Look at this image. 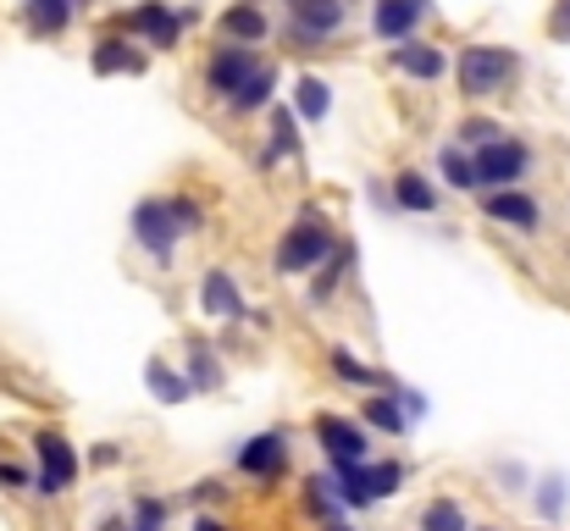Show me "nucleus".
<instances>
[{"mask_svg":"<svg viewBox=\"0 0 570 531\" xmlns=\"http://www.w3.org/2000/svg\"><path fill=\"white\" fill-rule=\"evenodd\" d=\"M283 11H288V28L283 33L299 50H322L350 22V0H283Z\"/></svg>","mask_w":570,"mask_h":531,"instance_id":"4","label":"nucleus"},{"mask_svg":"<svg viewBox=\"0 0 570 531\" xmlns=\"http://www.w3.org/2000/svg\"><path fill=\"white\" fill-rule=\"evenodd\" d=\"M499 476H504V482H510V493H521V482H527V471H521V465H510V460H504V465H499Z\"/></svg>","mask_w":570,"mask_h":531,"instance_id":"38","label":"nucleus"},{"mask_svg":"<svg viewBox=\"0 0 570 531\" xmlns=\"http://www.w3.org/2000/svg\"><path fill=\"white\" fill-rule=\"evenodd\" d=\"M387 61L404 72V78H415V83H438L443 72H449V56L438 50V45H426V39H410V45H393L387 50Z\"/></svg>","mask_w":570,"mask_h":531,"instance_id":"16","label":"nucleus"},{"mask_svg":"<svg viewBox=\"0 0 570 531\" xmlns=\"http://www.w3.org/2000/svg\"><path fill=\"white\" fill-rule=\"evenodd\" d=\"M134 531H161L167 527V504L161 499H134V521H128Z\"/></svg>","mask_w":570,"mask_h":531,"instance_id":"33","label":"nucleus"},{"mask_svg":"<svg viewBox=\"0 0 570 531\" xmlns=\"http://www.w3.org/2000/svg\"><path fill=\"white\" fill-rule=\"evenodd\" d=\"M476 531H493V527H476Z\"/></svg>","mask_w":570,"mask_h":531,"instance_id":"44","label":"nucleus"},{"mask_svg":"<svg viewBox=\"0 0 570 531\" xmlns=\"http://www.w3.org/2000/svg\"><path fill=\"white\" fill-rule=\"evenodd\" d=\"M72 6H78V11H83V6H95V0H72Z\"/></svg>","mask_w":570,"mask_h":531,"instance_id":"43","label":"nucleus"},{"mask_svg":"<svg viewBox=\"0 0 570 531\" xmlns=\"http://www.w3.org/2000/svg\"><path fill=\"white\" fill-rule=\"evenodd\" d=\"M515 72H521V56H515L510 45H465V50L454 56L460 95H471V100H488V95L510 89Z\"/></svg>","mask_w":570,"mask_h":531,"instance_id":"2","label":"nucleus"},{"mask_svg":"<svg viewBox=\"0 0 570 531\" xmlns=\"http://www.w3.org/2000/svg\"><path fill=\"white\" fill-rule=\"evenodd\" d=\"M527 173H532V145H527V139H499V145L476 150V183H482L488 194L521 188Z\"/></svg>","mask_w":570,"mask_h":531,"instance_id":"9","label":"nucleus"},{"mask_svg":"<svg viewBox=\"0 0 570 531\" xmlns=\"http://www.w3.org/2000/svg\"><path fill=\"white\" fill-rule=\"evenodd\" d=\"M350 272H355V244L344 238V244H338V255H333V260H327V266H322V272L311 277V305H327V299L338 294V283H344Z\"/></svg>","mask_w":570,"mask_h":531,"instance_id":"26","label":"nucleus"},{"mask_svg":"<svg viewBox=\"0 0 570 531\" xmlns=\"http://www.w3.org/2000/svg\"><path fill=\"white\" fill-rule=\"evenodd\" d=\"M327 365H333L338 382H350V387H361V393H399V382H393L387 371L366 365V360H355L350 350H327Z\"/></svg>","mask_w":570,"mask_h":531,"instance_id":"19","label":"nucleus"},{"mask_svg":"<svg viewBox=\"0 0 570 531\" xmlns=\"http://www.w3.org/2000/svg\"><path fill=\"white\" fill-rule=\"evenodd\" d=\"M454 139L460 145H471V150H488V145H499V139H510L499 122H488V117H465L460 128H454Z\"/></svg>","mask_w":570,"mask_h":531,"instance_id":"32","label":"nucleus"},{"mask_svg":"<svg viewBox=\"0 0 570 531\" xmlns=\"http://www.w3.org/2000/svg\"><path fill=\"white\" fill-rule=\"evenodd\" d=\"M145 382H150V393H156L161 404H184V399H194L189 376H184V371H173L161 354H150V360H145Z\"/></svg>","mask_w":570,"mask_h":531,"instance_id":"24","label":"nucleus"},{"mask_svg":"<svg viewBox=\"0 0 570 531\" xmlns=\"http://www.w3.org/2000/svg\"><path fill=\"white\" fill-rule=\"evenodd\" d=\"M393 210H415V216H432L438 210V183L415 167L393 173Z\"/></svg>","mask_w":570,"mask_h":531,"instance_id":"20","label":"nucleus"},{"mask_svg":"<svg viewBox=\"0 0 570 531\" xmlns=\"http://www.w3.org/2000/svg\"><path fill=\"white\" fill-rule=\"evenodd\" d=\"M399 488H404V465H399V460H372V465H366V493H372V504L393 499Z\"/></svg>","mask_w":570,"mask_h":531,"instance_id":"29","label":"nucleus"},{"mask_svg":"<svg viewBox=\"0 0 570 531\" xmlns=\"http://www.w3.org/2000/svg\"><path fill=\"white\" fill-rule=\"evenodd\" d=\"M117 460H122V449H117V443H95V454H89V465H95V471H111Z\"/></svg>","mask_w":570,"mask_h":531,"instance_id":"37","label":"nucleus"},{"mask_svg":"<svg viewBox=\"0 0 570 531\" xmlns=\"http://www.w3.org/2000/svg\"><path fill=\"white\" fill-rule=\"evenodd\" d=\"M189 531H233V527H227V521H216V515H194Z\"/></svg>","mask_w":570,"mask_h":531,"instance_id":"39","label":"nucleus"},{"mask_svg":"<svg viewBox=\"0 0 570 531\" xmlns=\"http://www.w3.org/2000/svg\"><path fill=\"white\" fill-rule=\"evenodd\" d=\"M421 531H471V527H465V510L454 499H432L421 510Z\"/></svg>","mask_w":570,"mask_h":531,"instance_id":"30","label":"nucleus"},{"mask_svg":"<svg viewBox=\"0 0 570 531\" xmlns=\"http://www.w3.org/2000/svg\"><path fill=\"white\" fill-rule=\"evenodd\" d=\"M216 28H222V45H261L266 33H272V17L261 11V6H249V0H233L222 17H216Z\"/></svg>","mask_w":570,"mask_h":531,"instance_id":"15","label":"nucleus"},{"mask_svg":"<svg viewBox=\"0 0 570 531\" xmlns=\"http://www.w3.org/2000/svg\"><path fill=\"white\" fill-rule=\"evenodd\" d=\"M311 432H316L322 454L333 460V471H350V465H372V443H366L361 421H350V415H333V410H322V415L311 421Z\"/></svg>","mask_w":570,"mask_h":531,"instance_id":"7","label":"nucleus"},{"mask_svg":"<svg viewBox=\"0 0 570 531\" xmlns=\"http://www.w3.org/2000/svg\"><path fill=\"white\" fill-rule=\"evenodd\" d=\"M199 311H205L210 322H244V316H249L244 288H238V277H233L227 266H210V272L199 277Z\"/></svg>","mask_w":570,"mask_h":531,"instance_id":"12","label":"nucleus"},{"mask_svg":"<svg viewBox=\"0 0 570 531\" xmlns=\"http://www.w3.org/2000/svg\"><path fill=\"white\" fill-rule=\"evenodd\" d=\"M17 17H22V28H28L33 39H61V33L72 28L78 6H72V0H22Z\"/></svg>","mask_w":570,"mask_h":531,"instance_id":"18","label":"nucleus"},{"mask_svg":"<svg viewBox=\"0 0 570 531\" xmlns=\"http://www.w3.org/2000/svg\"><path fill=\"white\" fill-rule=\"evenodd\" d=\"M305 510L327 527V521H344L338 510H344V499H338V488H333V476H311L305 482Z\"/></svg>","mask_w":570,"mask_h":531,"instance_id":"28","label":"nucleus"},{"mask_svg":"<svg viewBox=\"0 0 570 531\" xmlns=\"http://www.w3.org/2000/svg\"><path fill=\"white\" fill-rule=\"evenodd\" d=\"M294 111H299V122H327L333 117V83L316 78V72H305L294 83Z\"/></svg>","mask_w":570,"mask_h":531,"instance_id":"22","label":"nucleus"},{"mask_svg":"<svg viewBox=\"0 0 570 531\" xmlns=\"http://www.w3.org/2000/svg\"><path fill=\"white\" fill-rule=\"evenodd\" d=\"M33 454H39V476H33V493L39 499H61V493L78 488V454H72V443L56 426H45L33 437Z\"/></svg>","mask_w":570,"mask_h":531,"instance_id":"6","label":"nucleus"},{"mask_svg":"<svg viewBox=\"0 0 570 531\" xmlns=\"http://www.w3.org/2000/svg\"><path fill=\"white\" fill-rule=\"evenodd\" d=\"M261 67H266L261 50H249V45H216L210 61H205V89H210V100L227 106V100H233Z\"/></svg>","mask_w":570,"mask_h":531,"instance_id":"8","label":"nucleus"},{"mask_svg":"<svg viewBox=\"0 0 570 531\" xmlns=\"http://www.w3.org/2000/svg\"><path fill=\"white\" fill-rule=\"evenodd\" d=\"M361 415H366V426H377L387 437H404V432H410V415H404L399 393H372V399H361Z\"/></svg>","mask_w":570,"mask_h":531,"instance_id":"25","label":"nucleus"},{"mask_svg":"<svg viewBox=\"0 0 570 531\" xmlns=\"http://www.w3.org/2000/svg\"><path fill=\"white\" fill-rule=\"evenodd\" d=\"M399 404H404V415H410V421H426V393H415V387H399Z\"/></svg>","mask_w":570,"mask_h":531,"instance_id":"36","label":"nucleus"},{"mask_svg":"<svg viewBox=\"0 0 570 531\" xmlns=\"http://www.w3.org/2000/svg\"><path fill=\"white\" fill-rule=\"evenodd\" d=\"M482 210H488V222H504V227H515V233H538V227H543V205H538L527 188H499V194L482 199Z\"/></svg>","mask_w":570,"mask_h":531,"instance_id":"13","label":"nucleus"},{"mask_svg":"<svg viewBox=\"0 0 570 531\" xmlns=\"http://www.w3.org/2000/svg\"><path fill=\"white\" fill-rule=\"evenodd\" d=\"M322 531H355V527H350V521H327Z\"/></svg>","mask_w":570,"mask_h":531,"instance_id":"42","label":"nucleus"},{"mask_svg":"<svg viewBox=\"0 0 570 531\" xmlns=\"http://www.w3.org/2000/svg\"><path fill=\"white\" fill-rule=\"evenodd\" d=\"M566 504H570V482L566 476H543V482H538V515H543V521H560Z\"/></svg>","mask_w":570,"mask_h":531,"instance_id":"31","label":"nucleus"},{"mask_svg":"<svg viewBox=\"0 0 570 531\" xmlns=\"http://www.w3.org/2000/svg\"><path fill=\"white\" fill-rule=\"evenodd\" d=\"M438 177H443L449 188H465V194L482 188V183H476V156H465L460 145H443V150H438Z\"/></svg>","mask_w":570,"mask_h":531,"instance_id":"27","label":"nucleus"},{"mask_svg":"<svg viewBox=\"0 0 570 531\" xmlns=\"http://www.w3.org/2000/svg\"><path fill=\"white\" fill-rule=\"evenodd\" d=\"M338 233H333V222H327V210H316V205H305L294 222H288V233L277 238V277H305V272H322L333 255H338Z\"/></svg>","mask_w":570,"mask_h":531,"instance_id":"1","label":"nucleus"},{"mask_svg":"<svg viewBox=\"0 0 570 531\" xmlns=\"http://www.w3.org/2000/svg\"><path fill=\"white\" fill-rule=\"evenodd\" d=\"M100 531H128V527H122V521H117V515H111V521H100Z\"/></svg>","mask_w":570,"mask_h":531,"instance_id":"41","label":"nucleus"},{"mask_svg":"<svg viewBox=\"0 0 570 531\" xmlns=\"http://www.w3.org/2000/svg\"><path fill=\"white\" fill-rule=\"evenodd\" d=\"M134 238L156 255V266H173L178 238H184V222H178V210H173V194H167V199H139V205H134Z\"/></svg>","mask_w":570,"mask_h":531,"instance_id":"5","label":"nucleus"},{"mask_svg":"<svg viewBox=\"0 0 570 531\" xmlns=\"http://www.w3.org/2000/svg\"><path fill=\"white\" fill-rule=\"evenodd\" d=\"M89 67L100 72V78H111V72H150V56L128 39V33H106V39H95V50H89Z\"/></svg>","mask_w":570,"mask_h":531,"instance_id":"14","label":"nucleus"},{"mask_svg":"<svg viewBox=\"0 0 570 531\" xmlns=\"http://www.w3.org/2000/svg\"><path fill=\"white\" fill-rule=\"evenodd\" d=\"M128 531H134V527H128Z\"/></svg>","mask_w":570,"mask_h":531,"instance_id":"46","label":"nucleus"},{"mask_svg":"<svg viewBox=\"0 0 570 531\" xmlns=\"http://www.w3.org/2000/svg\"><path fill=\"white\" fill-rule=\"evenodd\" d=\"M210 499H222V488H216V482H199V488H194V504H210Z\"/></svg>","mask_w":570,"mask_h":531,"instance_id":"40","label":"nucleus"},{"mask_svg":"<svg viewBox=\"0 0 570 531\" xmlns=\"http://www.w3.org/2000/svg\"><path fill=\"white\" fill-rule=\"evenodd\" d=\"M426 17H432V0H372V33L387 45H410Z\"/></svg>","mask_w":570,"mask_h":531,"instance_id":"11","label":"nucleus"},{"mask_svg":"<svg viewBox=\"0 0 570 531\" xmlns=\"http://www.w3.org/2000/svg\"><path fill=\"white\" fill-rule=\"evenodd\" d=\"M33 476H39V471H22L17 460H0V488H6V493H22V488H33Z\"/></svg>","mask_w":570,"mask_h":531,"instance_id":"34","label":"nucleus"},{"mask_svg":"<svg viewBox=\"0 0 570 531\" xmlns=\"http://www.w3.org/2000/svg\"><path fill=\"white\" fill-rule=\"evenodd\" d=\"M549 33L570 45V0H554V11H549Z\"/></svg>","mask_w":570,"mask_h":531,"instance_id":"35","label":"nucleus"},{"mask_svg":"<svg viewBox=\"0 0 570 531\" xmlns=\"http://www.w3.org/2000/svg\"><path fill=\"white\" fill-rule=\"evenodd\" d=\"M272 106H277V67L266 61V67L227 100V111H233V117H249V111H272Z\"/></svg>","mask_w":570,"mask_h":531,"instance_id":"21","label":"nucleus"},{"mask_svg":"<svg viewBox=\"0 0 570 531\" xmlns=\"http://www.w3.org/2000/svg\"><path fill=\"white\" fill-rule=\"evenodd\" d=\"M249 6H261V0H249Z\"/></svg>","mask_w":570,"mask_h":531,"instance_id":"45","label":"nucleus"},{"mask_svg":"<svg viewBox=\"0 0 570 531\" xmlns=\"http://www.w3.org/2000/svg\"><path fill=\"white\" fill-rule=\"evenodd\" d=\"M184 376H189L194 393H216V387L227 382L222 360H216V350H210L205 338H189V365H184Z\"/></svg>","mask_w":570,"mask_h":531,"instance_id":"23","label":"nucleus"},{"mask_svg":"<svg viewBox=\"0 0 570 531\" xmlns=\"http://www.w3.org/2000/svg\"><path fill=\"white\" fill-rule=\"evenodd\" d=\"M194 22H199L194 6H167V0H139L134 11H122V33H139L156 50H178L184 28H194Z\"/></svg>","mask_w":570,"mask_h":531,"instance_id":"3","label":"nucleus"},{"mask_svg":"<svg viewBox=\"0 0 570 531\" xmlns=\"http://www.w3.org/2000/svg\"><path fill=\"white\" fill-rule=\"evenodd\" d=\"M233 465H238L244 476H255V482H277V476L288 471V432L277 426V432L249 437V443L233 454Z\"/></svg>","mask_w":570,"mask_h":531,"instance_id":"10","label":"nucleus"},{"mask_svg":"<svg viewBox=\"0 0 570 531\" xmlns=\"http://www.w3.org/2000/svg\"><path fill=\"white\" fill-rule=\"evenodd\" d=\"M305 139H299V111L294 106H272V134H266V150H261V167H277V161H299Z\"/></svg>","mask_w":570,"mask_h":531,"instance_id":"17","label":"nucleus"}]
</instances>
